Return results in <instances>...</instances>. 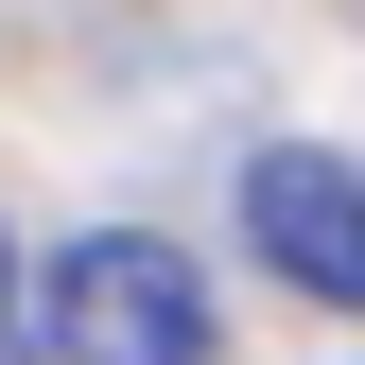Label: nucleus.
Wrapping results in <instances>:
<instances>
[{"label": "nucleus", "mask_w": 365, "mask_h": 365, "mask_svg": "<svg viewBox=\"0 0 365 365\" xmlns=\"http://www.w3.org/2000/svg\"><path fill=\"white\" fill-rule=\"evenodd\" d=\"M35 331H53V365H209V261L157 226H87L35 279Z\"/></svg>", "instance_id": "nucleus-1"}, {"label": "nucleus", "mask_w": 365, "mask_h": 365, "mask_svg": "<svg viewBox=\"0 0 365 365\" xmlns=\"http://www.w3.org/2000/svg\"><path fill=\"white\" fill-rule=\"evenodd\" d=\"M244 226H261V261H279L296 296L365 313V174H348L331 140H279V157H244Z\"/></svg>", "instance_id": "nucleus-2"}]
</instances>
